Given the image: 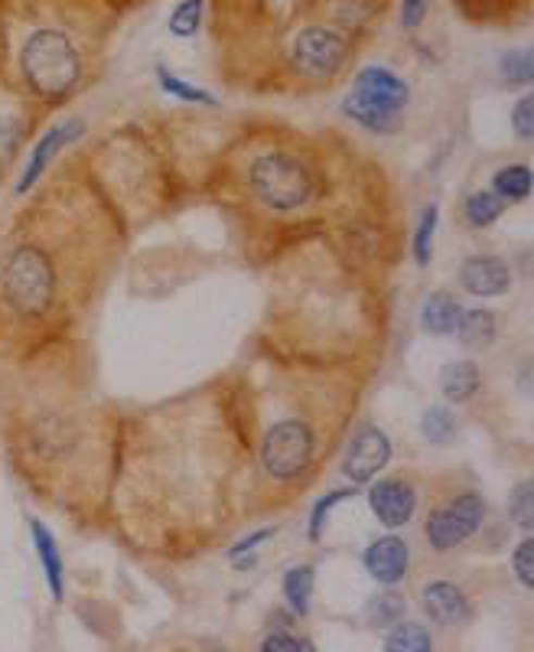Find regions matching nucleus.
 <instances>
[{"label": "nucleus", "mask_w": 534, "mask_h": 652, "mask_svg": "<svg viewBox=\"0 0 534 652\" xmlns=\"http://www.w3.org/2000/svg\"><path fill=\"white\" fill-rule=\"evenodd\" d=\"M437 219H440V209H437V202H431V206L421 212V222H418V232H414V261H418L421 268L431 265L434 238H437Z\"/></svg>", "instance_id": "b1692460"}, {"label": "nucleus", "mask_w": 534, "mask_h": 652, "mask_svg": "<svg viewBox=\"0 0 534 652\" xmlns=\"http://www.w3.org/2000/svg\"><path fill=\"white\" fill-rule=\"evenodd\" d=\"M502 78L516 85H529L534 78V52L532 49H512L502 56Z\"/></svg>", "instance_id": "cd10ccee"}, {"label": "nucleus", "mask_w": 534, "mask_h": 652, "mask_svg": "<svg viewBox=\"0 0 534 652\" xmlns=\"http://www.w3.org/2000/svg\"><path fill=\"white\" fill-rule=\"evenodd\" d=\"M3 294L16 313L42 317L55 297V271L49 258L33 245L16 248L3 265Z\"/></svg>", "instance_id": "f03ea898"}, {"label": "nucleus", "mask_w": 534, "mask_h": 652, "mask_svg": "<svg viewBox=\"0 0 534 652\" xmlns=\"http://www.w3.org/2000/svg\"><path fill=\"white\" fill-rule=\"evenodd\" d=\"M202 26V0H179L170 13V33L176 39H189L196 36Z\"/></svg>", "instance_id": "393cba45"}, {"label": "nucleus", "mask_w": 534, "mask_h": 652, "mask_svg": "<svg viewBox=\"0 0 534 652\" xmlns=\"http://www.w3.org/2000/svg\"><path fill=\"white\" fill-rule=\"evenodd\" d=\"M421 607L437 627H463L473 617L470 598L454 581H431L421 591Z\"/></svg>", "instance_id": "9b49d317"}, {"label": "nucleus", "mask_w": 534, "mask_h": 652, "mask_svg": "<svg viewBox=\"0 0 534 652\" xmlns=\"http://www.w3.org/2000/svg\"><path fill=\"white\" fill-rule=\"evenodd\" d=\"M313 585H316V575L310 565H297L284 575V601L290 604L294 614H307L310 611V601H313Z\"/></svg>", "instance_id": "aec40b11"}, {"label": "nucleus", "mask_w": 534, "mask_h": 652, "mask_svg": "<svg viewBox=\"0 0 534 652\" xmlns=\"http://www.w3.org/2000/svg\"><path fill=\"white\" fill-rule=\"evenodd\" d=\"M385 652H434L431 630L414 620H401L388 630L385 637Z\"/></svg>", "instance_id": "6ab92c4d"}, {"label": "nucleus", "mask_w": 534, "mask_h": 652, "mask_svg": "<svg viewBox=\"0 0 534 652\" xmlns=\"http://www.w3.org/2000/svg\"><path fill=\"white\" fill-rule=\"evenodd\" d=\"M480 385H483V372L473 359H454L440 369V392L454 405L470 402L480 392Z\"/></svg>", "instance_id": "4468645a"}, {"label": "nucleus", "mask_w": 534, "mask_h": 652, "mask_svg": "<svg viewBox=\"0 0 534 652\" xmlns=\"http://www.w3.org/2000/svg\"><path fill=\"white\" fill-rule=\"evenodd\" d=\"M392 460V441L385 431L378 428H362L349 451H346V460H343V473L352 480V487L359 483H372Z\"/></svg>", "instance_id": "0eeeda50"}, {"label": "nucleus", "mask_w": 534, "mask_h": 652, "mask_svg": "<svg viewBox=\"0 0 534 652\" xmlns=\"http://www.w3.org/2000/svg\"><path fill=\"white\" fill-rule=\"evenodd\" d=\"M421 431L431 444L444 447L457 438V418L447 405H431L424 415H421Z\"/></svg>", "instance_id": "4be33fe9"}, {"label": "nucleus", "mask_w": 534, "mask_h": 652, "mask_svg": "<svg viewBox=\"0 0 534 652\" xmlns=\"http://www.w3.org/2000/svg\"><path fill=\"white\" fill-rule=\"evenodd\" d=\"M346 56H349V39L330 26H307L290 42V62L310 78L336 75Z\"/></svg>", "instance_id": "423d86ee"}, {"label": "nucleus", "mask_w": 534, "mask_h": 652, "mask_svg": "<svg viewBox=\"0 0 534 652\" xmlns=\"http://www.w3.org/2000/svg\"><path fill=\"white\" fill-rule=\"evenodd\" d=\"M362 562H365V571H369V578H372L375 585L395 588V585H401V581L408 578V571H411V545H408L401 536H382V539H375V542L365 549Z\"/></svg>", "instance_id": "1a4fd4ad"}, {"label": "nucleus", "mask_w": 534, "mask_h": 652, "mask_svg": "<svg viewBox=\"0 0 534 652\" xmlns=\"http://www.w3.org/2000/svg\"><path fill=\"white\" fill-rule=\"evenodd\" d=\"M352 496H356V487H346V490H330L323 500H316V506H313V513H310V542H320L323 526H326V516L333 513V506L343 503V500H352Z\"/></svg>", "instance_id": "c85d7f7f"}, {"label": "nucleus", "mask_w": 534, "mask_h": 652, "mask_svg": "<svg viewBox=\"0 0 534 652\" xmlns=\"http://www.w3.org/2000/svg\"><path fill=\"white\" fill-rule=\"evenodd\" d=\"M29 532H33V545H36V555H39V565L46 571V581H49V594L52 601H62V588H65V571H62V552L52 539V532L33 519L29 522Z\"/></svg>", "instance_id": "dca6fc26"}, {"label": "nucleus", "mask_w": 534, "mask_h": 652, "mask_svg": "<svg viewBox=\"0 0 534 652\" xmlns=\"http://www.w3.org/2000/svg\"><path fill=\"white\" fill-rule=\"evenodd\" d=\"M512 131H516V137H519V140H532L534 137V98L532 95L519 98V104H516V111H512Z\"/></svg>", "instance_id": "2f4dec72"}, {"label": "nucleus", "mask_w": 534, "mask_h": 652, "mask_svg": "<svg viewBox=\"0 0 534 652\" xmlns=\"http://www.w3.org/2000/svg\"><path fill=\"white\" fill-rule=\"evenodd\" d=\"M493 193L502 199V202H525L532 196V170L529 163H509L502 170H496L493 176Z\"/></svg>", "instance_id": "a211bd4d"}, {"label": "nucleus", "mask_w": 534, "mask_h": 652, "mask_svg": "<svg viewBox=\"0 0 534 652\" xmlns=\"http://www.w3.org/2000/svg\"><path fill=\"white\" fill-rule=\"evenodd\" d=\"M405 611H408V604H405V598L395 594V591H382V594L372 598L369 607H365L369 624H372L375 630H385V627L401 624V620H405Z\"/></svg>", "instance_id": "5701e85b"}, {"label": "nucleus", "mask_w": 534, "mask_h": 652, "mask_svg": "<svg viewBox=\"0 0 534 652\" xmlns=\"http://www.w3.org/2000/svg\"><path fill=\"white\" fill-rule=\"evenodd\" d=\"M157 82H160V88H163L166 95H176V98H183V101H189V104H215V95H209V91L199 88V85L183 82L179 75L166 72L163 65L157 69Z\"/></svg>", "instance_id": "a878e982"}, {"label": "nucleus", "mask_w": 534, "mask_h": 652, "mask_svg": "<svg viewBox=\"0 0 534 652\" xmlns=\"http://www.w3.org/2000/svg\"><path fill=\"white\" fill-rule=\"evenodd\" d=\"M251 189L274 212H294L313 196V173L290 153H264L251 163Z\"/></svg>", "instance_id": "7ed1b4c3"}, {"label": "nucleus", "mask_w": 534, "mask_h": 652, "mask_svg": "<svg viewBox=\"0 0 534 652\" xmlns=\"http://www.w3.org/2000/svg\"><path fill=\"white\" fill-rule=\"evenodd\" d=\"M457 336H460V343L470 346V349H489L493 340H496V313H493V310H483V307L463 310V313H460V323H457Z\"/></svg>", "instance_id": "f3484780"}, {"label": "nucleus", "mask_w": 534, "mask_h": 652, "mask_svg": "<svg viewBox=\"0 0 534 652\" xmlns=\"http://www.w3.org/2000/svg\"><path fill=\"white\" fill-rule=\"evenodd\" d=\"M20 65H23L29 88L42 98L69 95L82 75V59H78L72 39L59 29L33 33L20 52Z\"/></svg>", "instance_id": "f257e3e1"}, {"label": "nucleus", "mask_w": 534, "mask_h": 652, "mask_svg": "<svg viewBox=\"0 0 534 652\" xmlns=\"http://www.w3.org/2000/svg\"><path fill=\"white\" fill-rule=\"evenodd\" d=\"M427 10H431V0H401V26L418 29L424 23Z\"/></svg>", "instance_id": "473e14b6"}, {"label": "nucleus", "mask_w": 534, "mask_h": 652, "mask_svg": "<svg viewBox=\"0 0 534 652\" xmlns=\"http://www.w3.org/2000/svg\"><path fill=\"white\" fill-rule=\"evenodd\" d=\"M313 457V434L300 421H281L268 431L261 460L274 480H294L307 470Z\"/></svg>", "instance_id": "39448f33"}, {"label": "nucleus", "mask_w": 534, "mask_h": 652, "mask_svg": "<svg viewBox=\"0 0 534 652\" xmlns=\"http://www.w3.org/2000/svg\"><path fill=\"white\" fill-rule=\"evenodd\" d=\"M460 284L473 297H499L512 287V268L496 255H473L460 268Z\"/></svg>", "instance_id": "f8f14e48"}, {"label": "nucleus", "mask_w": 534, "mask_h": 652, "mask_svg": "<svg viewBox=\"0 0 534 652\" xmlns=\"http://www.w3.org/2000/svg\"><path fill=\"white\" fill-rule=\"evenodd\" d=\"M261 652H316L310 640L303 637H294V633H284V630H274L261 640Z\"/></svg>", "instance_id": "7c9ffc66"}, {"label": "nucleus", "mask_w": 534, "mask_h": 652, "mask_svg": "<svg viewBox=\"0 0 534 652\" xmlns=\"http://www.w3.org/2000/svg\"><path fill=\"white\" fill-rule=\"evenodd\" d=\"M369 506H372V516L385 529H401V526H408L414 519L418 493L405 480H378L369 490Z\"/></svg>", "instance_id": "9d476101"}, {"label": "nucleus", "mask_w": 534, "mask_h": 652, "mask_svg": "<svg viewBox=\"0 0 534 652\" xmlns=\"http://www.w3.org/2000/svg\"><path fill=\"white\" fill-rule=\"evenodd\" d=\"M483 519H486V500L480 493H460L457 500H450L431 513L424 536H427L431 549L450 552V549L463 545L470 536H476Z\"/></svg>", "instance_id": "20e7f679"}, {"label": "nucleus", "mask_w": 534, "mask_h": 652, "mask_svg": "<svg viewBox=\"0 0 534 652\" xmlns=\"http://www.w3.org/2000/svg\"><path fill=\"white\" fill-rule=\"evenodd\" d=\"M512 571H516L519 585H522L525 591H532L534 588V539H525V542L516 549V555H512Z\"/></svg>", "instance_id": "c756f323"}, {"label": "nucleus", "mask_w": 534, "mask_h": 652, "mask_svg": "<svg viewBox=\"0 0 534 652\" xmlns=\"http://www.w3.org/2000/svg\"><path fill=\"white\" fill-rule=\"evenodd\" d=\"M509 519H512L522 532H532L534 529V487L529 480H522V483L509 493Z\"/></svg>", "instance_id": "bb28decb"}, {"label": "nucleus", "mask_w": 534, "mask_h": 652, "mask_svg": "<svg viewBox=\"0 0 534 652\" xmlns=\"http://www.w3.org/2000/svg\"><path fill=\"white\" fill-rule=\"evenodd\" d=\"M349 95H356L359 101H365V104H372V108H382V111H388V114H401L405 104H408V98H411L408 82L398 78V75H395L392 69H385V65H365V69L356 75Z\"/></svg>", "instance_id": "6e6552de"}, {"label": "nucleus", "mask_w": 534, "mask_h": 652, "mask_svg": "<svg viewBox=\"0 0 534 652\" xmlns=\"http://www.w3.org/2000/svg\"><path fill=\"white\" fill-rule=\"evenodd\" d=\"M85 131V124L82 121H65V124H59V127H52V131H46L42 137H39V144L33 147V153H29V163H26V170L20 173V180H16V193H26L42 173H46V167H49V160L65 147V144H72L78 134Z\"/></svg>", "instance_id": "ddd939ff"}, {"label": "nucleus", "mask_w": 534, "mask_h": 652, "mask_svg": "<svg viewBox=\"0 0 534 652\" xmlns=\"http://www.w3.org/2000/svg\"><path fill=\"white\" fill-rule=\"evenodd\" d=\"M460 300L447 291H437L424 300L421 307V327L431 333V336H454L457 333V323H460Z\"/></svg>", "instance_id": "2eb2a0df"}, {"label": "nucleus", "mask_w": 534, "mask_h": 652, "mask_svg": "<svg viewBox=\"0 0 534 652\" xmlns=\"http://www.w3.org/2000/svg\"><path fill=\"white\" fill-rule=\"evenodd\" d=\"M274 536V529H261V532H254V536H248V539H241L235 549H232V558H241L245 552H251L254 545H261V542H268Z\"/></svg>", "instance_id": "72a5a7b5"}, {"label": "nucleus", "mask_w": 534, "mask_h": 652, "mask_svg": "<svg viewBox=\"0 0 534 652\" xmlns=\"http://www.w3.org/2000/svg\"><path fill=\"white\" fill-rule=\"evenodd\" d=\"M502 209H506V202H502L493 189H476V193H470V196H467V206H463L467 222H470L473 229H489V225L502 216Z\"/></svg>", "instance_id": "412c9836"}]
</instances>
